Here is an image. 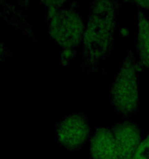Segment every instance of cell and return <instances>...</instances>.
<instances>
[{"label":"cell","mask_w":149,"mask_h":159,"mask_svg":"<svg viewBox=\"0 0 149 159\" xmlns=\"http://www.w3.org/2000/svg\"><path fill=\"white\" fill-rule=\"evenodd\" d=\"M118 0H93L83 37L82 68L85 75L99 71L113 50L116 20L121 9Z\"/></svg>","instance_id":"6da1fadb"},{"label":"cell","mask_w":149,"mask_h":159,"mask_svg":"<svg viewBox=\"0 0 149 159\" xmlns=\"http://www.w3.org/2000/svg\"><path fill=\"white\" fill-rule=\"evenodd\" d=\"M78 3L73 1L68 9L47 12L46 20L51 38L62 48L61 61L67 65L76 56V50L84 37V23L77 11Z\"/></svg>","instance_id":"7a4b0ae2"},{"label":"cell","mask_w":149,"mask_h":159,"mask_svg":"<svg viewBox=\"0 0 149 159\" xmlns=\"http://www.w3.org/2000/svg\"><path fill=\"white\" fill-rule=\"evenodd\" d=\"M138 61L129 51L115 75L110 91L111 104L115 111L124 117L133 115L139 109Z\"/></svg>","instance_id":"3957f363"},{"label":"cell","mask_w":149,"mask_h":159,"mask_svg":"<svg viewBox=\"0 0 149 159\" xmlns=\"http://www.w3.org/2000/svg\"><path fill=\"white\" fill-rule=\"evenodd\" d=\"M55 131L59 144L70 152H77L89 138L91 127L86 115L79 112L59 121L55 125Z\"/></svg>","instance_id":"277c9868"},{"label":"cell","mask_w":149,"mask_h":159,"mask_svg":"<svg viewBox=\"0 0 149 159\" xmlns=\"http://www.w3.org/2000/svg\"><path fill=\"white\" fill-rule=\"evenodd\" d=\"M116 141L119 159H133L141 143V134L138 125L130 121L116 124L111 127Z\"/></svg>","instance_id":"5b68a950"},{"label":"cell","mask_w":149,"mask_h":159,"mask_svg":"<svg viewBox=\"0 0 149 159\" xmlns=\"http://www.w3.org/2000/svg\"><path fill=\"white\" fill-rule=\"evenodd\" d=\"M90 154L93 159H119L111 127H99L90 139Z\"/></svg>","instance_id":"8992f818"},{"label":"cell","mask_w":149,"mask_h":159,"mask_svg":"<svg viewBox=\"0 0 149 159\" xmlns=\"http://www.w3.org/2000/svg\"><path fill=\"white\" fill-rule=\"evenodd\" d=\"M138 63L140 71H149V20L144 12H138Z\"/></svg>","instance_id":"52a82bcc"},{"label":"cell","mask_w":149,"mask_h":159,"mask_svg":"<svg viewBox=\"0 0 149 159\" xmlns=\"http://www.w3.org/2000/svg\"><path fill=\"white\" fill-rule=\"evenodd\" d=\"M2 16L11 25H13L18 29L23 30L25 34H28L36 40L32 26L29 24L27 17L21 12L22 10H18L11 3L6 0H1Z\"/></svg>","instance_id":"ba28073f"},{"label":"cell","mask_w":149,"mask_h":159,"mask_svg":"<svg viewBox=\"0 0 149 159\" xmlns=\"http://www.w3.org/2000/svg\"><path fill=\"white\" fill-rule=\"evenodd\" d=\"M133 159H149V134L141 141Z\"/></svg>","instance_id":"9c48e42d"},{"label":"cell","mask_w":149,"mask_h":159,"mask_svg":"<svg viewBox=\"0 0 149 159\" xmlns=\"http://www.w3.org/2000/svg\"><path fill=\"white\" fill-rule=\"evenodd\" d=\"M68 1V0H39V2L47 8V12L61 9Z\"/></svg>","instance_id":"30bf717a"},{"label":"cell","mask_w":149,"mask_h":159,"mask_svg":"<svg viewBox=\"0 0 149 159\" xmlns=\"http://www.w3.org/2000/svg\"><path fill=\"white\" fill-rule=\"evenodd\" d=\"M125 2L132 3L137 6L138 7H141L149 12V0H124Z\"/></svg>","instance_id":"8fae6325"},{"label":"cell","mask_w":149,"mask_h":159,"mask_svg":"<svg viewBox=\"0 0 149 159\" xmlns=\"http://www.w3.org/2000/svg\"><path fill=\"white\" fill-rule=\"evenodd\" d=\"M20 8V10L26 9L30 4L31 0H16Z\"/></svg>","instance_id":"7c38bea8"}]
</instances>
